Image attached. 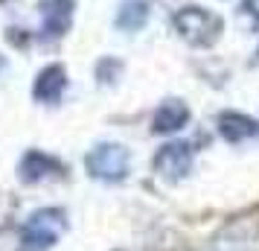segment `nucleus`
<instances>
[{
  "label": "nucleus",
  "mask_w": 259,
  "mask_h": 251,
  "mask_svg": "<svg viewBox=\"0 0 259 251\" xmlns=\"http://www.w3.org/2000/svg\"><path fill=\"white\" fill-rule=\"evenodd\" d=\"M84 164L88 172L99 181H122L128 172V149L119 144H99L88 152Z\"/></svg>",
  "instance_id": "1"
},
{
  "label": "nucleus",
  "mask_w": 259,
  "mask_h": 251,
  "mask_svg": "<svg viewBox=\"0 0 259 251\" xmlns=\"http://www.w3.org/2000/svg\"><path fill=\"white\" fill-rule=\"evenodd\" d=\"M64 213L56 210V207H47V210H38L26 219L24 225V248L26 251H44L50 248L56 239L61 237L64 231Z\"/></svg>",
  "instance_id": "2"
},
{
  "label": "nucleus",
  "mask_w": 259,
  "mask_h": 251,
  "mask_svg": "<svg viewBox=\"0 0 259 251\" xmlns=\"http://www.w3.org/2000/svg\"><path fill=\"white\" fill-rule=\"evenodd\" d=\"M175 29L189 44H210L219 32V18L198 9V6H187L175 15Z\"/></svg>",
  "instance_id": "3"
},
{
  "label": "nucleus",
  "mask_w": 259,
  "mask_h": 251,
  "mask_svg": "<svg viewBox=\"0 0 259 251\" xmlns=\"http://www.w3.org/2000/svg\"><path fill=\"white\" fill-rule=\"evenodd\" d=\"M154 167L157 172H163L166 178H181V175H187L189 167H192V149L184 144H169L163 146L157 158H154Z\"/></svg>",
  "instance_id": "4"
},
{
  "label": "nucleus",
  "mask_w": 259,
  "mask_h": 251,
  "mask_svg": "<svg viewBox=\"0 0 259 251\" xmlns=\"http://www.w3.org/2000/svg\"><path fill=\"white\" fill-rule=\"evenodd\" d=\"M70 12H73V0H47L41 6V18H44V32L50 38H59L67 32L70 24Z\"/></svg>",
  "instance_id": "5"
},
{
  "label": "nucleus",
  "mask_w": 259,
  "mask_h": 251,
  "mask_svg": "<svg viewBox=\"0 0 259 251\" xmlns=\"http://www.w3.org/2000/svg\"><path fill=\"white\" fill-rule=\"evenodd\" d=\"M64 85H67L64 70H61L59 64H53V67H44V70L38 73L32 94H35V99H41V102H59L61 94H64Z\"/></svg>",
  "instance_id": "6"
},
{
  "label": "nucleus",
  "mask_w": 259,
  "mask_h": 251,
  "mask_svg": "<svg viewBox=\"0 0 259 251\" xmlns=\"http://www.w3.org/2000/svg\"><path fill=\"white\" fill-rule=\"evenodd\" d=\"M219 132H222L224 140H230V144H242V140H247V137H256L259 126L250 117H245V114L230 111V114H222V120H219Z\"/></svg>",
  "instance_id": "7"
},
{
  "label": "nucleus",
  "mask_w": 259,
  "mask_h": 251,
  "mask_svg": "<svg viewBox=\"0 0 259 251\" xmlns=\"http://www.w3.org/2000/svg\"><path fill=\"white\" fill-rule=\"evenodd\" d=\"M189 120V108L184 102H178V99H166L163 105L157 108V114H154V132H178V129H184Z\"/></svg>",
  "instance_id": "8"
},
{
  "label": "nucleus",
  "mask_w": 259,
  "mask_h": 251,
  "mask_svg": "<svg viewBox=\"0 0 259 251\" xmlns=\"http://www.w3.org/2000/svg\"><path fill=\"white\" fill-rule=\"evenodd\" d=\"M149 21V3L146 0H125L117 12V26L125 32H137Z\"/></svg>",
  "instance_id": "9"
},
{
  "label": "nucleus",
  "mask_w": 259,
  "mask_h": 251,
  "mask_svg": "<svg viewBox=\"0 0 259 251\" xmlns=\"http://www.w3.org/2000/svg\"><path fill=\"white\" fill-rule=\"evenodd\" d=\"M56 167L59 164L50 155H44V152H26V158L21 161V178L38 181V178H44V175H50V169H56Z\"/></svg>",
  "instance_id": "10"
},
{
  "label": "nucleus",
  "mask_w": 259,
  "mask_h": 251,
  "mask_svg": "<svg viewBox=\"0 0 259 251\" xmlns=\"http://www.w3.org/2000/svg\"><path fill=\"white\" fill-rule=\"evenodd\" d=\"M242 6H245V12H247V15H253V18L259 21V0H245Z\"/></svg>",
  "instance_id": "11"
},
{
  "label": "nucleus",
  "mask_w": 259,
  "mask_h": 251,
  "mask_svg": "<svg viewBox=\"0 0 259 251\" xmlns=\"http://www.w3.org/2000/svg\"><path fill=\"white\" fill-rule=\"evenodd\" d=\"M0 70H3V59H0Z\"/></svg>",
  "instance_id": "12"
}]
</instances>
